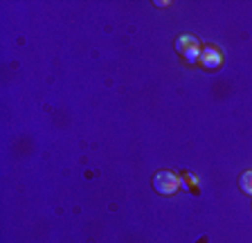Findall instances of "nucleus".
Listing matches in <instances>:
<instances>
[{
	"label": "nucleus",
	"mask_w": 252,
	"mask_h": 243,
	"mask_svg": "<svg viewBox=\"0 0 252 243\" xmlns=\"http://www.w3.org/2000/svg\"><path fill=\"white\" fill-rule=\"evenodd\" d=\"M180 182H183V180L173 174V171H164V169L158 171V174L153 176V180H151V185H153V189H156V194H160V196L176 194V191H178V187H180Z\"/></svg>",
	"instance_id": "f257e3e1"
},
{
	"label": "nucleus",
	"mask_w": 252,
	"mask_h": 243,
	"mask_svg": "<svg viewBox=\"0 0 252 243\" xmlns=\"http://www.w3.org/2000/svg\"><path fill=\"white\" fill-rule=\"evenodd\" d=\"M200 50H203L200 48V41H196V38L189 36V34L176 38V52H178L187 63H198Z\"/></svg>",
	"instance_id": "f03ea898"
},
{
	"label": "nucleus",
	"mask_w": 252,
	"mask_h": 243,
	"mask_svg": "<svg viewBox=\"0 0 252 243\" xmlns=\"http://www.w3.org/2000/svg\"><path fill=\"white\" fill-rule=\"evenodd\" d=\"M198 63L203 65L205 70H216L223 65V54H220L216 48H212V45H205V48L200 50Z\"/></svg>",
	"instance_id": "7ed1b4c3"
},
{
	"label": "nucleus",
	"mask_w": 252,
	"mask_h": 243,
	"mask_svg": "<svg viewBox=\"0 0 252 243\" xmlns=\"http://www.w3.org/2000/svg\"><path fill=\"white\" fill-rule=\"evenodd\" d=\"M239 187H241L243 194L252 196V169H248V171L241 174V178H239Z\"/></svg>",
	"instance_id": "20e7f679"
},
{
	"label": "nucleus",
	"mask_w": 252,
	"mask_h": 243,
	"mask_svg": "<svg viewBox=\"0 0 252 243\" xmlns=\"http://www.w3.org/2000/svg\"><path fill=\"white\" fill-rule=\"evenodd\" d=\"M167 5H169L167 0H156V7H167Z\"/></svg>",
	"instance_id": "39448f33"
}]
</instances>
